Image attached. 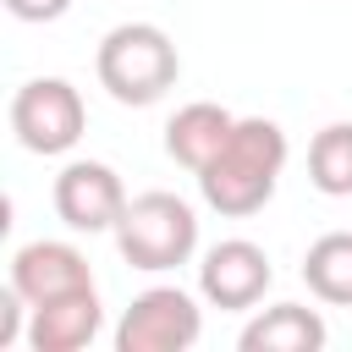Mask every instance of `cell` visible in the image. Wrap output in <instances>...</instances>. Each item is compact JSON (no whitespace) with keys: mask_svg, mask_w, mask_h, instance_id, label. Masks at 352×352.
Here are the masks:
<instances>
[{"mask_svg":"<svg viewBox=\"0 0 352 352\" xmlns=\"http://www.w3.org/2000/svg\"><path fill=\"white\" fill-rule=\"evenodd\" d=\"M99 324H104L99 286H82V292H66V297L28 308V346L33 352H82L99 336Z\"/></svg>","mask_w":352,"mask_h":352,"instance_id":"9c48e42d","label":"cell"},{"mask_svg":"<svg viewBox=\"0 0 352 352\" xmlns=\"http://www.w3.org/2000/svg\"><path fill=\"white\" fill-rule=\"evenodd\" d=\"M82 126H88V104L66 77H28L11 94V132L28 154L44 160L72 154L82 143Z\"/></svg>","mask_w":352,"mask_h":352,"instance_id":"277c9868","label":"cell"},{"mask_svg":"<svg viewBox=\"0 0 352 352\" xmlns=\"http://www.w3.org/2000/svg\"><path fill=\"white\" fill-rule=\"evenodd\" d=\"M270 280H275L270 253H264L258 242H248V236L214 242V248L204 253V264H198V292H204V302H209V308H231V314L264 302Z\"/></svg>","mask_w":352,"mask_h":352,"instance_id":"8992f818","label":"cell"},{"mask_svg":"<svg viewBox=\"0 0 352 352\" xmlns=\"http://www.w3.org/2000/svg\"><path fill=\"white\" fill-rule=\"evenodd\" d=\"M6 11L16 22H55V16L72 11V0H6Z\"/></svg>","mask_w":352,"mask_h":352,"instance_id":"9a60e30c","label":"cell"},{"mask_svg":"<svg viewBox=\"0 0 352 352\" xmlns=\"http://www.w3.org/2000/svg\"><path fill=\"white\" fill-rule=\"evenodd\" d=\"M324 341H330L324 314L308 308V302H270V308H258V314L242 324V336H236L242 352H319Z\"/></svg>","mask_w":352,"mask_h":352,"instance_id":"30bf717a","label":"cell"},{"mask_svg":"<svg viewBox=\"0 0 352 352\" xmlns=\"http://www.w3.org/2000/svg\"><path fill=\"white\" fill-rule=\"evenodd\" d=\"M204 336V308L182 286H148L121 308L116 352H187Z\"/></svg>","mask_w":352,"mask_h":352,"instance_id":"5b68a950","label":"cell"},{"mask_svg":"<svg viewBox=\"0 0 352 352\" xmlns=\"http://www.w3.org/2000/svg\"><path fill=\"white\" fill-rule=\"evenodd\" d=\"M302 280L319 302L352 308V231H324L302 253Z\"/></svg>","mask_w":352,"mask_h":352,"instance_id":"7c38bea8","label":"cell"},{"mask_svg":"<svg viewBox=\"0 0 352 352\" xmlns=\"http://www.w3.org/2000/svg\"><path fill=\"white\" fill-rule=\"evenodd\" d=\"M231 126H236V116H231L226 104H214V99H192V104H182V110L165 121V154H170L182 170L198 176V170L226 148Z\"/></svg>","mask_w":352,"mask_h":352,"instance_id":"8fae6325","label":"cell"},{"mask_svg":"<svg viewBox=\"0 0 352 352\" xmlns=\"http://www.w3.org/2000/svg\"><path fill=\"white\" fill-rule=\"evenodd\" d=\"M55 214L72 226V231H116V220H121V209H126V187H121V176L104 165V160H72V165H60V176H55Z\"/></svg>","mask_w":352,"mask_h":352,"instance_id":"52a82bcc","label":"cell"},{"mask_svg":"<svg viewBox=\"0 0 352 352\" xmlns=\"http://www.w3.org/2000/svg\"><path fill=\"white\" fill-rule=\"evenodd\" d=\"M22 314H28V297L6 280V292H0V352H6V346H16V341H28Z\"/></svg>","mask_w":352,"mask_h":352,"instance_id":"5bb4252c","label":"cell"},{"mask_svg":"<svg viewBox=\"0 0 352 352\" xmlns=\"http://www.w3.org/2000/svg\"><path fill=\"white\" fill-rule=\"evenodd\" d=\"M308 182L324 198H352V121H330L308 143Z\"/></svg>","mask_w":352,"mask_h":352,"instance_id":"4fadbf2b","label":"cell"},{"mask_svg":"<svg viewBox=\"0 0 352 352\" xmlns=\"http://www.w3.org/2000/svg\"><path fill=\"white\" fill-rule=\"evenodd\" d=\"M280 170H286V132L270 116H236L226 148L198 170V192L214 214L248 220L275 198Z\"/></svg>","mask_w":352,"mask_h":352,"instance_id":"6da1fadb","label":"cell"},{"mask_svg":"<svg viewBox=\"0 0 352 352\" xmlns=\"http://www.w3.org/2000/svg\"><path fill=\"white\" fill-rule=\"evenodd\" d=\"M94 77H99V88L116 104H138L143 110V104H160L176 88L182 55H176L165 28H154V22H116L99 38V50H94Z\"/></svg>","mask_w":352,"mask_h":352,"instance_id":"7a4b0ae2","label":"cell"},{"mask_svg":"<svg viewBox=\"0 0 352 352\" xmlns=\"http://www.w3.org/2000/svg\"><path fill=\"white\" fill-rule=\"evenodd\" d=\"M116 248L132 270L165 275L198 253V214L176 192H138L116 220Z\"/></svg>","mask_w":352,"mask_h":352,"instance_id":"3957f363","label":"cell"},{"mask_svg":"<svg viewBox=\"0 0 352 352\" xmlns=\"http://www.w3.org/2000/svg\"><path fill=\"white\" fill-rule=\"evenodd\" d=\"M11 286L28 297V308H38L50 297L94 286V270L72 242H28V248L11 253Z\"/></svg>","mask_w":352,"mask_h":352,"instance_id":"ba28073f","label":"cell"}]
</instances>
